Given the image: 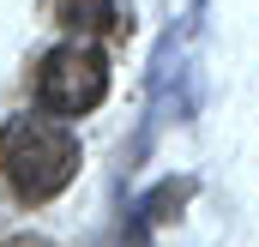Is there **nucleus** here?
I'll use <instances>...</instances> for the list:
<instances>
[{"label": "nucleus", "instance_id": "nucleus-3", "mask_svg": "<svg viewBox=\"0 0 259 247\" xmlns=\"http://www.w3.org/2000/svg\"><path fill=\"white\" fill-rule=\"evenodd\" d=\"M55 18L78 36H97V30H115L127 36V18L115 12V0H55Z\"/></svg>", "mask_w": 259, "mask_h": 247}, {"label": "nucleus", "instance_id": "nucleus-2", "mask_svg": "<svg viewBox=\"0 0 259 247\" xmlns=\"http://www.w3.org/2000/svg\"><path fill=\"white\" fill-rule=\"evenodd\" d=\"M36 91H42V103H49L55 115H91V109L109 97V66H103V55H97L91 43H66V49H55V55L42 61Z\"/></svg>", "mask_w": 259, "mask_h": 247}, {"label": "nucleus", "instance_id": "nucleus-4", "mask_svg": "<svg viewBox=\"0 0 259 247\" xmlns=\"http://www.w3.org/2000/svg\"><path fill=\"white\" fill-rule=\"evenodd\" d=\"M193 199V175H181V181H163L157 193H145L139 199V223H169V217H181V205Z\"/></svg>", "mask_w": 259, "mask_h": 247}, {"label": "nucleus", "instance_id": "nucleus-5", "mask_svg": "<svg viewBox=\"0 0 259 247\" xmlns=\"http://www.w3.org/2000/svg\"><path fill=\"white\" fill-rule=\"evenodd\" d=\"M18 247H49V241H18Z\"/></svg>", "mask_w": 259, "mask_h": 247}, {"label": "nucleus", "instance_id": "nucleus-1", "mask_svg": "<svg viewBox=\"0 0 259 247\" xmlns=\"http://www.w3.org/2000/svg\"><path fill=\"white\" fill-rule=\"evenodd\" d=\"M0 175L24 205L55 199L72 175H78V139L72 127H61L55 115H18L0 133Z\"/></svg>", "mask_w": 259, "mask_h": 247}]
</instances>
